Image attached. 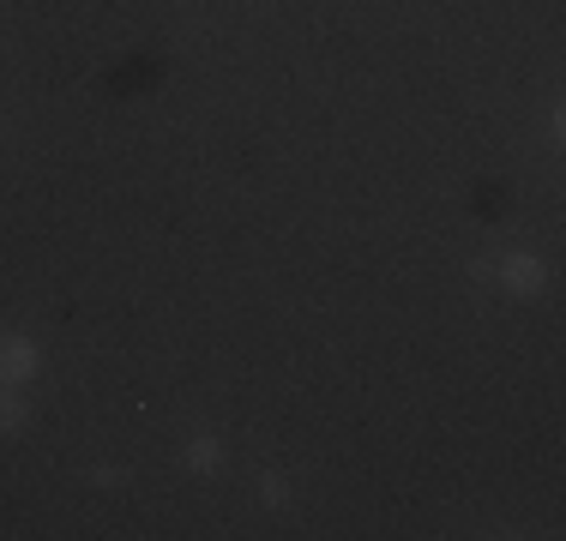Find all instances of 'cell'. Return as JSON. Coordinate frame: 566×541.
I'll list each match as a JSON object with an SVG mask.
<instances>
[{
    "label": "cell",
    "mask_w": 566,
    "mask_h": 541,
    "mask_svg": "<svg viewBox=\"0 0 566 541\" xmlns=\"http://www.w3.org/2000/svg\"><path fill=\"white\" fill-rule=\"evenodd\" d=\"M482 270H489V277L501 283V289L512 295V301H531V295H543V289H548V265L536 259L531 247H506L501 259H494V265H482Z\"/></svg>",
    "instance_id": "1"
},
{
    "label": "cell",
    "mask_w": 566,
    "mask_h": 541,
    "mask_svg": "<svg viewBox=\"0 0 566 541\" xmlns=\"http://www.w3.org/2000/svg\"><path fill=\"white\" fill-rule=\"evenodd\" d=\"M223 464H229L223 433H206V427H199V433H187V439H181V469H187L193 481H211Z\"/></svg>",
    "instance_id": "3"
},
{
    "label": "cell",
    "mask_w": 566,
    "mask_h": 541,
    "mask_svg": "<svg viewBox=\"0 0 566 541\" xmlns=\"http://www.w3.org/2000/svg\"><path fill=\"white\" fill-rule=\"evenodd\" d=\"M91 481H97V487H120V469L115 464H97V469H91Z\"/></svg>",
    "instance_id": "6"
},
{
    "label": "cell",
    "mask_w": 566,
    "mask_h": 541,
    "mask_svg": "<svg viewBox=\"0 0 566 541\" xmlns=\"http://www.w3.org/2000/svg\"><path fill=\"white\" fill-rule=\"evenodd\" d=\"M49 368V356H43V343H36L31 331H0V385H36Z\"/></svg>",
    "instance_id": "2"
},
{
    "label": "cell",
    "mask_w": 566,
    "mask_h": 541,
    "mask_svg": "<svg viewBox=\"0 0 566 541\" xmlns=\"http://www.w3.org/2000/svg\"><path fill=\"white\" fill-rule=\"evenodd\" d=\"M31 410H24V391L19 385H0V433H24Z\"/></svg>",
    "instance_id": "5"
},
{
    "label": "cell",
    "mask_w": 566,
    "mask_h": 541,
    "mask_svg": "<svg viewBox=\"0 0 566 541\" xmlns=\"http://www.w3.org/2000/svg\"><path fill=\"white\" fill-rule=\"evenodd\" d=\"M253 494H260L265 511H290V506H295V481L283 476V469H265V476L253 481Z\"/></svg>",
    "instance_id": "4"
}]
</instances>
